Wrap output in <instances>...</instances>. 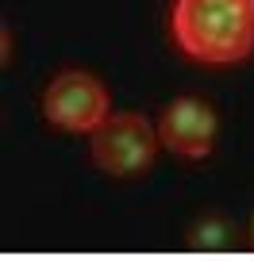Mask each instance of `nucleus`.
I'll return each instance as SVG.
<instances>
[{
    "label": "nucleus",
    "mask_w": 254,
    "mask_h": 261,
    "mask_svg": "<svg viewBox=\"0 0 254 261\" xmlns=\"http://www.w3.org/2000/svg\"><path fill=\"white\" fill-rule=\"evenodd\" d=\"M231 238H235V227L216 212L200 215V219L193 223V230H189V246H193V250H227Z\"/></svg>",
    "instance_id": "39448f33"
},
{
    "label": "nucleus",
    "mask_w": 254,
    "mask_h": 261,
    "mask_svg": "<svg viewBox=\"0 0 254 261\" xmlns=\"http://www.w3.org/2000/svg\"><path fill=\"white\" fill-rule=\"evenodd\" d=\"M170 31L189 62H243L254 54V0H177Z\"/></svg>",
    "instance_id": "f257e3e1"
},
{
    "label": "nucleus",
    "mask_w": 254,
    "mask_h": 261,
    "mask_svg": "<svg viewBox=\"0 0 254 261\" xmlns=\"http://www.w3.org/2000/svg\"><path fill=\"white\" fill-rule=\"evenodd\" d=\"M158 146H162L158 130L135 112L108 115L89 139L93 162H97V169H104L108 177H135V173L150 169Z\"/></svg>",
    "instance_id": "f03ea898"
},
{
    "label": "nucleus",
    "mask_w": 254,
    "mask_h": 261,
    "mask_svg": "<svg viewBox=\"0 0 254 261\" xmlns=\"http://www.w3.org/2000/svg\"><path fill=\"white\" fill-rule=\"evenodd\" d=\"M158 139H162L166 150L181 158H204L212 154L216 142V112L197 96H181L173 100L162 112V123H158Z\"/></svg>",
    "instance_id": "20e7f679"
},
{
    "label": "nucleus",
    "mask_w": 254,
    "mask_h": 261,
    "mask_svg": "<svg viewBox=\"0 0 254 261\" xmlns=\"http://www.w3.org/2000/svg\"><path fill=\"white\" fill-rule=\"evenodd\" d=\"M42 115L58 130H89L93 135L112 115V100H108V89L93 73L66 69L42 92Z\"/></svg>",
    "instance_id": "7ed1b4c3"
}]
</instances>
